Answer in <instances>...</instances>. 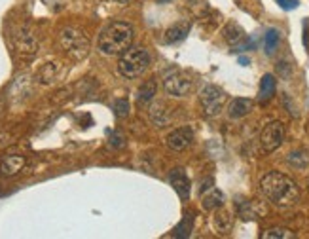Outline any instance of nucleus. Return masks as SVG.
Returning <instances> with one entry per match:
<instances>
[{
	"instance_id": "obj_5",
	"label": "nucleus",
	"mask_w": 309,
	"mask_h": 239,
	"mask_svg": "<svg viewBox=\"0 0 309 239\" xmlns=\"http://www.w3.org/2000/svg\"><path fill=\"white\" fill-rule=\"evenodd\" d=\"M199 103H201V109L207 116H216L226 103V91L218 86L207 84L199 91Z\"/></svg>"
},
{
	"instance_id": "obj_11",
	"label": "nucleus",
	"mask_w": 309,
	"mask_h": 239,
	"mask_svg": "<svg viewBox=\"0 0 309 239\" xmlns=\"http://www.w3.org/2000/svg\"><path fill=\"white\" fill-rule=\"evenodd\" d=\"M25 167V156L21 154H8L0 159V176H14Z\"/></svg>"
},
{
	"instance_id": "obj_8",
	"label": "nucleus",
	"mask_w": 309,
	"mask_h": 239,
	"mask_svg": "<svg viewBox=\"0 0 309 239\" xmlns=\"http://www.w3.org/2000/svg\"><path fill=\"white\" fill-rule=\"evenodd\" d=\"M192 86H194V84H192L190 76L184 74V72H173V74H169V76L165 78V82H163L165 93L171 95V97H186V95L192 91Z\"/></svg>"
},
{
	"instance_id": "obj_26",
	"label": "nucleus",
	"mask_w": 309,
	"mask_h": 239,
	"mask_svg": "<svg viewBox=\"0 0 309 239\" xmlns=\"http://www.w3.org/2000/svg\"><path fill=\"white\" fill-rule=\"evenodd\" d=\"M110 146L112 148H122V146H125V137L120 133V131H116V133H112L110 135Z\"/></svg>"
},
{
	"instance_id": "obj_15",
	"label": "nucleus",
	"mask_w": 309,
	"mask_h": 239,
	"mask_svg": "<svg viewBox=\"0 0 309 239\" xmlns=\"http://www.w3.org/2000/svg\"><path fill=\"white\" fill-rule=\"evenodd\" d=\"M213 226H215V230L222 234V236H226V234H230L232 232V228H233V218L232 215L226 211V209H218L216 213H215V217H213Z\"/></svg>"
},
{
	"instance_id": "obj_29",
	"label": "nucleus",
	"mask_w": 309,
	"mask_h": 239,
	"mask_svg": "<svg viewBox=\"0 0 309 239\" xmlns=\"http://www.w3.org/2000/svg\"><path fill=\"white\" fill-rule=\"evenodd\" d=\"M2 112H4V103H2V99H0V118H2Z\"/></svg>"
},
{
	"instance_id": "obj_30",
	"label": "nucleus",
	"mask_w": 309,
	"mask_h": 239,
	"mask_svg": "<svg viewBox=\"0 0 309 239\" xmlns=\"http://www.w3.org/2000/svg\"><path fill=\"white\" fill-rule=\"evenodd\" d=\"M114 2H118V4H127L129 0H114Z\"/></svg>"
},
{
	"instance_id": "obj_2",
	"label": "nucleus",
	"mask_w": 309,
	"mask_h": 239,
	"mask_svg": "<svg viewBox=\"0 0 309 239\" xmlns=\"http://www.w3.org/2000/svg\"><path fill=\"white\" fill-rule=\"evenodd\" d=\"M133 36H135V31H133V27L129 23H110L99 34V42H97L99 51L105 53V55H120V53L129 49Z\"/></svg>"
},
{
	"instance_id": "obj_20",
	"label": "nucleus",
	"mask_w": 309,
	"mask_h": 239,
	"mask_svg": "<svg viewBox=\"0 0 309 239\" xmlns=\"http://www.w3.org/2000/svg\"><path fill=\"white\" fill-rule=\"evenodd\" d=\"M224 38H226V42L228 44L235 46V44H239L245 38L243 29H241L237 23H233V21L228 23V25L224 27Z\"/></svg>"
},
{
	"instance_id": "obj_3",
	"label": "nucleus",
	"mask_w": 309,
	"mask_h": 239,
	"mask_svg": "<svg viewBox=\"0 0 309 239\" xmlns=\"http://www.w3.org/2000/svg\"><path fill=\"white\" fill-rule=\"evenodd\" d=\"M150 63H152V55L148 49L133 48V49H127L122 53V57L118 61V72L124 78H137L148 70Z\"/></svg>"
},
{
	"instance_id": "obj_13",
	"label": "nucleus",
	"mask_w": 309,
	"mask_h": 239,
	"mask_svg": "<svg viewBox=\"0 0 309 239\" xmlns=\"http://www.w3.org/2000/svg\"><path fill=\"white\" fill-rule=\"evenodd\" d=\"M254 109V101L245 99V97H237L228 105V116L232 120H241L247 114H250Z\"/></svg>"
},
{
	"instance_id": "obj_14",
	"label": "nucleus",
	"mask_w": 309,
	"mask_h": 239,
	"mask_svg": "<svg viewBox=\"0 0 309 239\" xmlns=\"http://www.w3.org/2000/svg\"><path fill=\"white\" fill-rule=\"evenodd\" d=\"M275 89H277V80L273 74H264L262 80H260V89H258V101L260 103H267L273 95H275Z\"/></svg>"
},
{
	"instance_id": "obj_16",
	"label": "nucleus",
	"mask_w": 309,
	"mask_h": 239,
	"mask_svg": "<svg viewBox=\"0 0 309 239\" xmlns=\"http://www.w3.org/2000/svg\"><path fill=\"white\" fill-rule=\"evenodd\" d=\"M148 116L152 120L155 127H165L169 122H171V116H169V110L163 103H154L150 110H148Z\"/></svg>"
},
{
	"instance_id": "obj_10",
	"label": "nucleus",
	"mask_w": 309,
	"mask_h": 239,
	"mask_svg": "<svg viewBox=\"0 0 309 239\" xmlns=\"http://www.w3.org/2000/svg\"><path fill=\"white\" fill-rule=\"evenodd\" d=\"M61 72H63V65L59 61H47L36 70L34 80L38 84H42V86H51V84H55L59 80Z\"/></svg>"
},
{
	"instance_id": "obj_12",
	"label": "nucleus",
	"mask_w": 309,
	"mask_h": 239,
	"mask_svg": "<svg viewBox=\"0 0 309 239\" xmlns=\"http://www.w3.org/2000/svg\"><path fill=\"white\" fill-rule=\"evenodd\" d=\"M169 182H171V186L175 188V192L180 196L182 201H186L190 197V180H188V176L182 169H173L169 175Z\"/></svg>"
},
{
	"instance_id": "obj_9",
	"label": "nucleus",
	"mask_w": 309,
	"mask_h": 239,
	"mask_svg": "<svg viewBox=\"0 0 309 239\" xmlns=\"http://www.w3.org/2000/svg\"><path fill=\"white\" fill-rule=\"evenodd\" d=\"M192 141H194L192 127H178V129H175L173 133L167 135L165 144H167V148L171 152H182V150H186L192 144Z\"/></svg>"
},
{
	"instance_id": "obj_4",
	"label": "nucleus",
	"mask_w": 309,
	"mask_h": 239,
	"mask_svg": "<svg viewBox=\"0 0 309 239\" xmlns=\"http://www.w3.org/2000/svg\"><path fill=\"white\" fill-rule=\"evenodd\" d=\"M59 44L65 49L66 55H70L72 59L80 61L89 53V38L86 36L84 31L76 29V27H65L59 32Z\"/></svg>"
},
{
	"instance_id": "obj_27",
	"label": "nucleus",
	"mask_w": 309,
	"mask_h": 239,
	"mask_svg": "<svg viewBox=\"0 0 309 239\" xmlns=\"http://www.w3.org/2000/svg\"><path fill=\"white\" fill-rule=\"evenodd\" d=\"M277 4L283 8V10H296L298 8V0H277Z\"/></svg>"
},
{
	"instance_id": "obj_28",
	"label": "nucleus",
	"mask_w": 309,
	"mask_h": 239,
	"mask_svg": "<svg viewBox=\"0 0 309 239\" xmlns=\"http://www.w3.org/2000/svg\"><path fill=\"white\" fill-rule=\"evenodd\" d=\"M239 63L241 65H248V57H239Z\"/></svg>"
},
{
	"instance_id": "obj_22",
	"label": "nucleus",
	"mask_w": 309,
	"mask_h": 239,
	"mask_svg": "<svg viewBox=\"0 0 309 239\" xmlns=\"http://www.w3.org/2000/svg\"><path fill=\"white\" fill-rule=\"evenodd\" d=\"M155 91H157V84H155V80H148V82H144L142 86L139 87V91H137V101L140 103V105H144V103H148V101H152L155 95Z\"/></svg>"
},
{
	"instance_id": "obj_21",
	"label": "nucleus",
	"mask_w": 309,
	"mask_h": 239,
	"mask_svg": "<svg viewBox=\"0 0 309 239\" xmlns=\"http://www.w3.org/2000/svg\"><path fill=\"white\" fill-rule=\"evenodd\" d=\"M288 165L294 169H308L309 167V152L308 150H294L287 156Z\"/></svg>"
},
{
	"instance_id": "obj_18",
	"label": "nucleus",
	"mask_w": 309,
	"mask_h": 239,
	"mask_svg": "<svg viewBox=\"0 0 309 239\" xmlns=\"http://www.w3.org/2000/svg\"><path fill=\"white\" fill-rule=\"evenodd\" d=\"M188 31H190V25H188V23H177V25H173L171 29H167V31H165L163 42L165 44L180 42V40H184V38H186Z\"/></svg>"
},
{
	"instance_id": "obj_23",
	"label": "nucleus",
	"mask_w": 309,
	"mask_h": 239,
	"mask_svg": "<svg viewBox=\"0 0 309 239\" xmlns=\"http://www.w3.org/2000/svg\"><path fill=\"white\" fill-rule=\"evenodd\" d=\"M192 230H194V215H184V218L180 220V224L177 226V230H175V236L177 238H188L190 234H192Z\"/></svg>"
},
{
	"instance_id": "obj_24",
	"label": "nucleus",
	"mask_w": 309,
	"mask_h": 239,
	"mask_svg": "<svg viewBox=\"0 0 309 239\" xmlns=\"http://www.w3.org/2000/svg\"><path fill=\"white\" fill-rule=\"evenodd\" d=\"M264 239H290L294 238V234L290 230H285V228H273V230H267L264 236Z\"/></svg>"
},
{
	"instance_id": "obj_19",
	"label": "nucleus",
	"mask_w": 309,
	"mask_h": 239,
	"mask_svg": "<svg viewBox=\"0 0 309 239\" xmlns=\"http://www.w3.org/2000/svg\"><path fill=\"white\" fill-rule=\"evenodd\" d=\"M279 42H281V32H279V29H275V27L267 29V31H265V38H264L265 53H267V55H273V53L277 51V48H279Z\"/></svg>"
},
{
	"instance_id": "obj_1",
	"label": "nucleus",
	"mask_w": 309,
	"mask_h": 239,
	"mask_svg": "<svg viewBox=\"0 0 309 239\" xmlns=\"http://www.w3.org/2000/svg\"><path fill=\"white\" fill-rule=\"evenodd\" d=\"M260 186H262V192L264 196L277 207H292L298 203L300 199V190H298V184L288 176L279 171H271L262 176L260 180Z\"/></svg>"
},
{
	"instance_id": "obj_6",
	"label": "nucleus",
	"mask_w": 309,
	"mask_h": 239,
	"mask_svg": "<svg viewBox=\"0 0 309 239\" xmlns=\"http://www.w3.org/2000/svg\"><path fill=\"white\" fill-rule=\"evenodd\" d=\"M14 48L25 59L34 57L36 51H38V38H36L34 31L31 27H27V25L19 27L15 31V34H14Z\"/></svg>"
},
{
	"instance_id": "obj_25",
	"label": "nucleus",
	"mask_w": 309,
	"mask_h": 239,
	"mask_svg": "<svg viewBox=\"0 0 309 239\" xmlns=\"http://www.w3.org/2000/svg\"><path fill=\"white\" fill-rule=\"evenodd\" d=\"M114 114H116L118 118H125V116L129 114V103H127L125 99H116V103H114Z\"/></svg>"
},
{
	"instance_id": "obj_17",
	"label": "nucleus",
	"mask_w": 309,
	"mask_h": 239,
	"mask_svg": "<svg viewBox=\"0 0 309 239\" xmlns=\"http://www.w3.org/2000/svg\"><path fill=\"white\" fill-rule=\"evenodd\" d=\"M224 194H222L218 188H211L207 194H203V199H201V207L205 211H215V209H220L224 205Z\"/></svg>"
},
{
	"instance_id": "obj_7",
	"label": "nucleus",
	"mask_w": 309,
	"mask_h": 239,
	"mask_svg": "<svg viewBox=\"0 0 309 239\" xmlns=\"http://www.w3.org/2000/svg\"><path fill=\"white\" fill-rule=\"evenodd\" d=\"M285 141V126L281 122H269L265 124L262 133H260V144L264 148V152L271 154L275 152Z\"/></svg>"
}]
</instances>
